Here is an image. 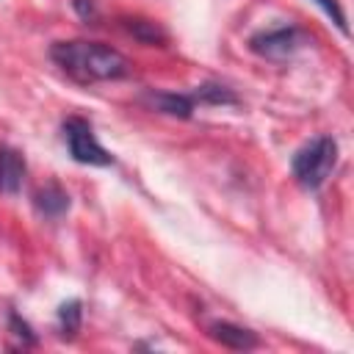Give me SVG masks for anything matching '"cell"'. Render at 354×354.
<instances>
[{
    "mask_svg": "<svg viewBox=\"0 0 354 354\" xmlns=\"http://www.w3.org/2000/svg\"><path fill=\"white\" fill-rule=\"evenodd\" d=\"M50 58L77 83H100V80H119L130 75V61L100 41H55L50 47Z\"/></svg>",
    "mask_w": 354,
    "mask_h": 354,
    "instance_id": "obj_1",
    "label": "cell"
},
{
    "mask_svg": "<svg viewBox=\"0 0 354 354\" xmlns=\"http://www.w3.org/2000/svg\"><path fill=\"white\" fill-rule=\"evenodd\" d=\"M335 163H337V141L332 136H318L293 155L290 171L301 188L318 191L332 174Z\"/></svg>",
    "mask_w": 354,
    "mask_h": 354,
    "instance_id": "obj_2",
    "label": "cell"
},
{
    "mask_svg": "<svg viewBox=\"0 0 354 354\" xmlns=\"http://www.w3.org/2000/svg\"><path fill=\"white\" fill-rule=\"evenodd\" d=\"M64 138H66L69 155L77 163H88V166H111L113 163V155L100 147L91 124L83 116H69L64 122Z\"/></svg>",
    "mask_w": 354,
    "mask_h": 354,
    "instance_id": "obj_3",
    "label": "cell"
},
{
    "mask_svg": "<svg viewBox=\"0 0 354 354\" xmlns=\"http://www.w3.org/2000/svg\"><path fill=\"white\" fill-rule=\"evenodd\" d=\"M307 44V33L288 25V28H274V30H263V33H254L249 39V47L252 53H257L260 58H268V61H288L290 55H296L301 47Z\"/></svg>",
    "mask_w": 354,
    "mask_h": 354,
    "instance_id": "obj_4",
    "label": "cell"
},
{
    "mask_svg": "<svg viewBox=\"0 0 354 354\" xmlns=\"http://www.w3.org/2000/svg\"><path fill=\"white\" fill-rule=\"evenodd\" d=\"M141 102L158 113H169V116H180V119H188L194 113V97H185V94H174V91H144L141 94Z\"/></svg>",
    "mask_w": 354,
    "mask_h": 354,
    "instance_id": "obj_5",
    "label": "cell"
},
{
    "mask_svg": "<svg viewBox=\"0 0 354 354\" xmlns=\"http://www.w3.org/2000/svg\"><path fill=\"white\" fill-rule=\"evenodd\" d=\"M207 335L216 343H221L227 348H235V351H249V348H257L260 346V337L252 329H243V326L230 324V321H213Z\"/></svg>",
    "mask_w": 354,
    "mask_h": 354,
    "instance_id": "obj_6",
    "label": "cell"
},
{
    "mask_svg": "<svg viewBox=\"0 0 354 354\" xmlns=\"http://www.w3.org/2000/svg\"><path fill=\"white\" fill-rule=\"evenodd\" d=\"M25 158L14 147H0V191L14 196L25 180Z\"/></svg>",
    "mask_w": 354,
    "mask_h": 354,
    "instance_id": "obj_7",
    "label": "cell"
},
{
    "mask_svg": "<svg viewBox=\"0 0 354 354\" xmlns=\"http://www.w3.org/2000/svg\"><path fill=\"white\" fill-rule=\"evenodd\" d=\"M33 205H36V210H39L41 216L58 218V216H64V213L69 210V194H66L55 180H50V183H44V185L36 191Z\"/></svg>",
    "mask_w": 354,
    "mask_h": 354,
    "instance_id": "obj_8",
    "label": "cell"
},
{
    "mask_svg": "<svg viewBox=\"0 0 354 354\" xmlns=\"http://www.w3.org/2000/svg\"><path fill=\"white\" fill-rule=\"evenodd\" d=\"M122 28L133 36V39H138L141 44H158V47H163L166 41H169V36H166V30L158 25V22H149V19H122Z\"/></svg>",
    "mask_w": 354,
    "mask_h": 354,
    "instance_id": "obj_9",
    "label": "cell"
},
{
    "mask_svg": "<svg viewBox=\"0 0 354 354\" xmlns=\"http://www.w3.org/2000/svg\"><path fill=\"white\" fill-rule=\"evenodd\" d=\"M80 321H83V304H80V299L64 301L58 307V329H61L64 337H75L77 329H80Z\"/></svg>",
    "mask_w": 354,
    "mask_h": 354,
    "instance_id": "obj_10",
    "label": "cell"
},
{
    "mask_svg": "<svg viewBox=\"0 0 354 354\" xmlns=\"http://www.w3.org/2000/svg\"><path fill=\"white\" fill-rule=\"evenodd\" d=\"M194 102H207V105H235L238 97L227 88V86H218V83H205L194 91Z\"/></svg>",
    "mask_w": 354,
    "mask_h": 354,
    "instance_id": "obj_11",
    "label": "cell"
},
{
    "mask_svg": "<svg viewBox=\"0 0 354 354\" xmlns=\"http://www.w3.org/2000/svg\"><path fill=\"white\" fill-rule=\"evenodd\" d=\"M8 329H11V335H14V337H17L22 346H33V343H36L33 329H30V326H28V324H25V321H22V318L14 313V310L8 313Z\"/></svg>",
    "mask_w": 354,
    "mask_h": 354,
    "instance_id": "obj_12",
    "label": "cell"
},
{
    "mask_svg": "<svg viewBox=\"0 0 354 354\" xmlns=\"http://www.w3.org/2000/svg\"><path fill=\"white\" fill-rule=\"evenodd\" d=\"M315 3H318V6L332 17V22H335L343 33H348V28H346V14H343V8H340V3H337V0H315Z\"/></svg>",
    "mask_w": 354,
    "mask_h": 354,
    "instance_id": "obj_13",
    "label": "cell"
},
{
    "mask_svg": "<svg viewBox=\"0 0 354 354\" xmlns=\"http://www.w3.org/2000/svg\"><path fill=\"white\" fill-rule=\"evenodd\" d=\"M72 3H75V11H77L83 19H94V17H97L94 0H72Z\"/></svg>",
    "mask_w": 354,
    "mask_h": 354,
    "instance_id": "obj_14",
    "label": "cell"
}]
</instances>
